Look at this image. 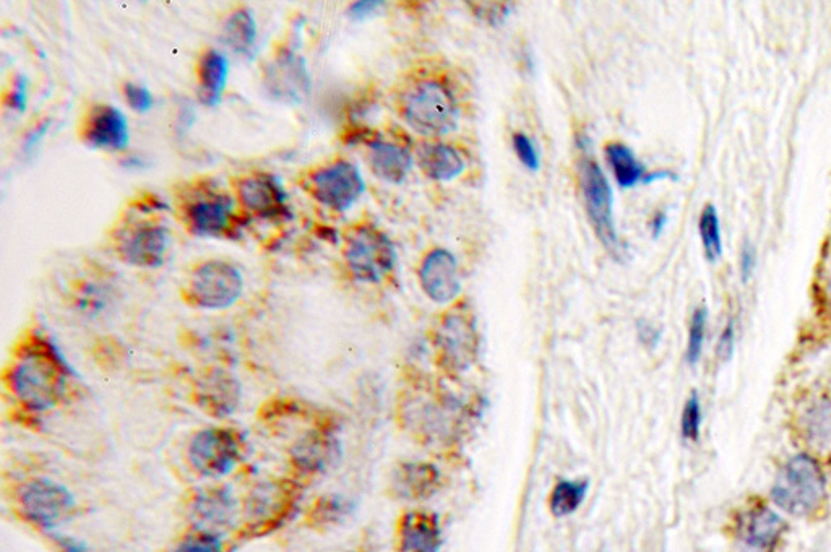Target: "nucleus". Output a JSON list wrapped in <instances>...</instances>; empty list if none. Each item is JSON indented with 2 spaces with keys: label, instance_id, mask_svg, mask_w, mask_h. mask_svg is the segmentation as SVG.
I'll list each match as a JSON object with an SVG mask.
<instances>
[{
  "label": "nucleus",
  "instance_id": "nucleus-30",
  "mask_svg": "<svg viewBox=\"0 0 831 552\" xmlns=\"http://www.w3.org/2000/svg\"><path fill=\"white\" fill-rule=\"evenodd\" d=\"M590 489V483L586 479L580 481H572V479H564L552 489L551 497H549V509L551 514L557 518L569 517L575 514L583 502H585L586 494Z\"/></svg>",
  "mask_w": 831,
  "mask_h": 552
},
{
  "label": "nucleus",
  "instance_id": "nucleus-32",
  "mask_svg": "<svg viewBox=\"0 0 831 552\" xmlns=\"http://www.w3.org/2000/svg\"><path fill=\"white\" fill-rule=\"evenodd\" d=\"M698 233H700L703 251H705L707 259L710 260L711 264H715L721 259L724 251L720 215H718L715 205L708 203L707 207L703 208V212L700 213V220H698Z\"/></svg>",
  "mask_w": 831,
  "mask_h": 552
},
{
  "label": "nucleus",
  "instance_id": "nucleus-29",
  "mask_svg": "<svg viewBox=\"0 0 831 552\" xmlns=\"http://www.w3.org/2000/svg\"><path fill=\"white\" fill-rule=\"evenodd\" d=\"M223 41L237 54L249 56L257 43V22L249 9L229 15L223 26Z\"/></svg>",
  "mask_w": 831,
  "mask_h": 552
},
{
  "label": "nucleus",
  "instance_id": "nucleus-13",
  "mask_svg": "<svg viewBox=\"0 0 831 552\" xmlns=\"http://www.w3.org/2000/svg\"><path fill=\"white\" fill-rule=\"evenodd\" d=\"M169 247L171 234L158 221H129L114 234V251L130 267L160 268L166 262Z\"/></svg>",
  "mask_w": 831,
  "mask_h": 552
},
{
  "label": "nucleus",
  "instance_id": "nucleus-11",
  "mask_svg": "<svg viewBox=\"0 0 831 552\" xmlns=\"http://www.w3.org/2000/svg\"><path fill=\"white\" fill-rule=\"evenodd\" d=\"M301 184L315 202L338 213L348 212L366 190L358 166L345 160L314 169Z\"/></svg>",
  "mask_w": 831,
  "mask_h": 552
},
{
  "label": "nucleus",
  "instance_id": "nucleus-33",
  "mask_svg": "<svg viewBox=\"0 0 831 552\" xmlns=\"http://www.w3.org/2000/svg\"><path fill=\"white\" fill-rule=\"evenodd\" d=\"M707 325V307H697L694 314H692V319H690L689 340H687V351H685V359H687L690 366H695L702 358L703 346H705V338H707Z\"/></svg>",
  "mask_w": 831,
  "mask_h": 552
},
{
  "label": "nucleus",
  "instance_id": "nucleus-21",
  "mask_svg": "<svg viewBox=\"0 0 831 552\" xmlns=\"http://www.w3.org/2000/svg\"><path fill=\"white\" fill-rule=\"evenodd\" d=\"M786 528V522L775 510L760 505L742 515L739 538L750 552H773L778 548Z\"/></svg>",
  "mask_w": 831,
  "mask_h": 552
},
{
  "label": "nucleus",
  "instance_id": "nucleus-24",
  "mask_svg": "<svg viewBox=\"0 0 831 552\" xmlns=\"http://www.w3.org/2000/svg\"><path fill=\"white\" fill-rule=\"evenodd\" d=\"M422 173L432 181L448 182L465 171V160L458 150L445 143H422L418 150Z\"/></svg>",
  "mask_w": 831,
  "mask_h": 552
},
{
  "label": "nucleus",
  "instance_id": "nucleus-18",
  "mask_svg": "<svg viewBox=\"0 0 831 552\" xmlns=\"http://www.w3.org/2000/svg\"><path fill=\"white\" fill-rule=\"evenodd\" d=\"M236 195L247 215L272 221L291 215L288 195L273 174L255 173L237 179Z\"/></svg>",
  "mask_w": 831,
  "mask_h": 552
},
{
  "label": "nucleus",
  "instance_id": "nucleus-8",
  "mask_svg": "<svg viewBox=\"0 0 831 552\" xmlns=\"http://www.w3.org/2000/svg\"><path fill=\"white\" fill-rule=\"evenodd\" d=\"M341 444L332 418L319 414L288 450L289 468L299 483L322 476L338 463Z\"/></svg>",
  "mask_w": 831,
  "mask_h": 552
},
{
  "label": "nucleus",
  "instance_id": "nucleus-9",
  "mask_svg": "<svg viewBox=\"0 0 831 552\" xmlns=\"http://www.w3.org/2000/svg\"><path fill=\"white\" fill-rule=\"evenodd\" d=\"M343 257L356 280L380 283L395 267L397 251L384 231L374 225H358L346 233Z\"/></svg>",
  "mask_w": 831,
  "mask_h": 552
},
{
  "label": "nucleus",
  "instance_id": "nucleus-14",
  "mask_svg": "<svg viewBox=\"0 0 831 552\" xmlns=\"http://www.w3.org/2000/svg\"><path fill=\"white\" fill-rule=\"evenodd\" d=\"M435 346L440 364L447 371L470 369L478 354V330L468 307L460 304L442 317L435 332Z\"/></svg>",
  "mask_w": 831,
  "mask_h": 552
},
{
  "label": "nucleus",
  "instance_id": "nucleus-42",
  "mask_svg": "<svg viewBox=\"0 0 831 552\" xmlns=\"http://www.w3.org/2000/svg\"><path fill=\"white\" fill-rule=\"evenodd\" d=\"M755 265H757V257H755V249L750 246L749 242H745L741 252V276L742 280L749 281L754 275Z\"/></svg>",
  "mask_w": 831,
  "mask_h": 552
},
{
  "label": "nucleus",
  "instance_id": "nucleus-37",
  "mask_svg": "<svg viewBox=\"0 0 831 552\" xmlns=\"http://www.w3.org/2000/svg\"><path fill=\"white\" fill-rule=\"evenodd\" d=\"M124 96L130 108L137 113H148L155 106V98L151 95V91L137 83H125Z\"/></svg>",
  "mask_w": 831,
  "mask_h": 552
},
{
  "label": "nucleus",
  "instance_id": "nucleus-35",
  "mask_svg": "<svg viewBox=\"0 0 831 552\" xmlns=\"http://www.w3.org/2000/svg\"><path fill=\"white\" fill-rule=\"evenodd\" d=\"M702 403L698 398L697 393H692L689 400L685 402L684 411H682L681 418V432L682 437L690 442H695L700 437L702 432Z\"/></svg>",
  "mask_w": 831,
  "mask_h": 552
},
{
  "label": "nucleus",
  "instance_id": "nucleus-15",
  "mask_svg": "<svg viewBox=\"0 0 831 552\" xmlns=\"http://www.w3.org/2000/svg\"><path fill=\"white\" fill-rule=\"evenodd\" d=\"M311 85L306 59L293 49H280L263 70V88L278 103L301 104Z\"/></svg>",
  "mask_w": 831,
  "mask_h": 552
},
{
  "label": "nucleus",
  "instance_id": "nucleus-38",
  "mask_svg": "<svg viewBox=\"0 0 831 552\" xmlns=\"http://www.w3.org/2000/svg\"><path fill=\"white\" fill-rule=\"evenodd\" d=\"M736 348V327H734V320H729L728 324L724 325L723 332H721L718 346H716V354L721 361H729L734 354Z\"/></svg>",
  "mask_w": 831,
  "mask_h": 552
},
{
  "label": "nucleus",
  "instance_id": "nucleus-26",
  "mask_svg": "<svg viewBox=\"0 0 831 552\" xmlns=\"http://www.w3.org/2000/svg\"><path fill=\"white\" fill-rule=\"evenodd\" d=\"M229 62L223 52L210 49L200 57L199 100L208 108H215L223 100L228 83Z\"/></svg>",
  "mask_w": 831,
  "mask_h": 552
},
{
  "label": "nucleus",
  "instance_id": "nucleus-40",
  "mask_svg": "<svg viewBox=\"0 0 831 552\" xmlns=\"http://www.w3.org/2000/svg\"><path fill=\"white\" fill-rule=\"evenodd\" d=\"M382 5H384V2H379V0H361V2H354L349 7V17H353L354 20H364V18L372 15L375 10H379Z\"/></svg>",
  "mask_w": 831,
  "mask_h": 552
},
{
  "label": "nucleus",
  "instance_id": "nucleus-20",
  "mask_svg": "<svg viewBox=\"0 0 831 552\" xmlns=\"http://www.w3.org/2000/svg\"><path fill=\"white\" fill-rule=\"evenodd\" d=\"M82 135L93 150H125L130 140L129 122L121 109L111 104H100L88 114Z\"/></svg>",
  "mask_w": 831,
  "mask_h": 552
},
{
  "label": "nucleus",
  "instance_id": "nucleus-39",
  "mask_svg": "<svg viewBox=\"0 0 831 552\" xmlns=\"http://www.w3.org/2000/svg\"><path fill=\"white\" fill-rule=\"evenodd\" d=\"M9 106L18 113H23L28 106V78L18 75L13 82L12 93L9 96Z\"/></svg>",
  "mask_w": 831,
  "mask_h": 552
},
{
  "label": "nucleus",
  "instance_id": "nucleus-27",
  "mask_svg": "<svg viewBox=\"0 0 831 552\" xmlns=\"http://www.w3.org/2000/svg\"><path fill=\"white\" fill-rule=\"evenodd\" d=\"M801 432L807 444L822 450L831 447V402L815 398L801 413Z\"/></svg>",
  "mask_w": 831,
  "mask_h": 552
},
{
  "label": "nucleus",
  "instance_id": "nucleus-22",
  "mask_svg": "<svg viewBox=\"0 0 831 552\" xmlns=\"http://www.w3.org/2000/svg\"><path fill=\"white\" fill-rule=\"evenodd\" d=\"M397 543L398 552H440L442 530L439 518L419 510L408 512L398 525Z\"/></svg>",
  "mask_w": 831,
  "mask_h": 552
},
{
  "label": "nucleus",
  "instance_id": "nucleus-7",
  "mask_svg": "<svg viewBox=\"0 0 831 552\" xmlns=\"http://www.w3.org/2000/svg\"><path fill=\"white\" fill-rule=\"evenodd\" d=\"M244 293V276L226 260H205L195 265L182 285V298L199 311H224Z\"/></svg>",
  "mask_w": 831,
  "mask_h": 552
},
{
  "label": "nucleus",
  "instance_id": "nucleus-19",
  "mask_svg": "<svg viewBox=\"0 0 831 552\" xmlns=\"http://www.w3.org/2000/svg\"><path fill=\"white\" fill-rule=\"evenodd\" d=\"M419 283L427 298L437 304H450L461 291L458 262L452 252L434 249L422 260Z\"/></svg>",
  "mask_w": 831,
  "mask_h": 552
},
{
  "label": "nucleus",
  "instance_id": "nucleus-44",
  "mask_svg": "<svg viewBox=\"0 0 831 552\" xmlns=\"http://www.w3.org/2000/svg\"><path fill=\"white\" fill-rule=\"evenodd\" d=\"M666 225H668V215L663 212L656 213V215L653 216V220H651L650 225L653 238L658 239L659 236H661V233H663L664 228H666Z\"/></svg>",
  "mask_w": 831,
  "mask_h": 552
},
{
  "label": "nucleus",
  "instance_id": "nucleus-28",
  "mask_svg": "<svg viewBox=\"0 0 831 552\" xmlns=\"http://www.w3.org/2000/svg\"><path fill=\"white\" fill-rule=\"evenodd\" d=\"M606 158L612 173L616 177L617 184L622 189H632L640 182L645 181L646 171L637 156L633 155L627 145L619 142H611L606 145Z\"/></svg>",
  "mask_w": 831,
  "mask_h": 552
},
{
  "label": "nucleus",
  "instance_id": "nucleus-10",
  "mask_svg": "<svg viewBox=\"0 0 831 552\" xmlns=\"http://www.w3.org/2000/svg\"><path fill=\"white\" fill-rule=\"evenodd\" d=\"M583 200L590 223L595 229L599 241L606 247V251L616 260H621L622 247L617 236L616 221H614V194L608 177L596 163L595 158L585 156L580 168Z\"/></svg>",
  "mask_w": 831,
  "mask_h": 552
},
{
  "label": "nucleus",
  "instance_id": "nucleus-36",
  "mask_svg": "<svg viewBox=\"0 0 831 552\" xmlns=\"http://www.w3.org/2000/svg\"><path fill=\"white\" fill-rule=\"evenodd\" d=\"M513 148H515L518 160L521 161V164L525 168L530 169V171H538L539 166H541V163H539L538 148H536L533 140L528 135L521 134V132L513 135Z\"/></svg>",
  "mask_w": 831,
  "mask_h": 552
},
{
  "label": "nucleus",
  "instance_id": "nucleus-4",
  "mask_svg": "<svg viewBox=\"0 0 831 552\" xmlns=\"http://www.w3.org/2000/svg\"><path fill=\"white\" fill-rule=\"evenodd\" d=\"M246 457V434L237 427H202L187 442V466L202 479L218 481L226 478Z\"/></svg>",
  "mask_w": 831,
  "mask_h": 552
},
{
  "label": "nucleus",
  "instance_id": "nucleus-17",
  "mask_svg": "<svg viewBox=\"0 0 831 552\" xmlns=\"http://www.w3.org/2000/svg\"><path fill=\"white\" fill-rule=\"evenodd\" d=\"M187 518L195 530L218 533L233 525L237 517L234 494L224 484H213L190 492L186 502Z\"/></svg>",
  "mask_w": 831,
  "mask_h": 552
},
{
  "label": "nucleus",
  "instance_id": "nucleus-41",
  "mask_svg": "<svg viewBox=\"0 0 831 552\" xmlns=\"http://www.w3.org/2000/svg\"><path fill=\"white\" fill-rule=\"evenodd\" d=\"M51 536L59 552H88L87 544L75 540L72 536L59 535L56 531L51 533Z\"/></svg>",
  "mask_w": 831,
  "mask_h": 552
},
{
  "label": "nucleus",
  "instance_id": "nucleus-6",
  "mask_svg": "<svg viewBox=\"0 0 831 552\" xmlns=\"http://www.w3.org/2000/svg\"><path fill=\"white\" fill-rule=\"evenodd\" d=\"M400 109L406 124L426 137H439L457 127V101L439 80L427 78L411 85L401 96Z\"/></svg>",
  "mask_w": 831,
  "mask_h": 552
},
{
  "label": "nucleus",
  "instance_id": "nucleus-16",
  "mask_svg": "<svg viewBox=\"0 0 831 552\" xmlns=\"http://www.w3.org/2000/svg\"><path fill=\"white\" fill-rule=\"evenodd\" d=\"M190 398L203 414L216 421H224L241 408L242 385L223 367H208L194 380Z\"/></svg>",
  "mask_w": 831,
  "mask_h": 552
},
{
  "label": "nucleus",
  "instance_id": "nucleus-5",
  "mask_svg": "<svg viewBox=\"0 0 831 552\" xmlns=\"http://www.w3.org/2000/svg\"><path fill=\"white\" fill-rule=\"evenodd\" d=\"M827 497V479L819 462L807 453L794 455L781 466L771 488L776 507L793 517H809Z\"/></svg>",
  "mask_w": 831,
  "mask_h": 552
},
{
  "label": "nucleus",
  "instance_id": "nucleus-34",
  "mask_svg": "<svg viewBox=\"0 0 831 552\" xmlns=\"http://www.w3.org/2000/svg\"><path fill=\"white\" fill-rule=\"evenodd\" d=\"M169 552H224V541L218 533L192 528Z\"/></svg>",
  "mask_w": 831,
  "mask_h": 552
},
{
  "label": "nucleus",
  "instance_id": "nucleus-2",
  "mask_svg": "<svg viewBox=\"0 0 831 552\" xmlns=\"http://www.w3.org/2000/svg\"><path fill=\"white\" fill-rule=\"evenodd\" d=\"M302 499V483L294 478L265 479L242 502V538H259L293 518Z\"/></svg>",
  "mask_w": 831,
  "mask_h": 552
},
{
  "label": "nucleus",
  "instance_id": "nucleus-43",
  "mask_svg": "<svg viewBox=\"0 0 831 552\" xmlns=\"http://www.w3.org/2000/svg\"><path fill=\"white\" fill-rule=\"evenodd\" d=\"M638 337H640V340H642L645 345L656 346L658 345L661 333H659L653 325L646 324V322H640V325H638Z\"/></svg>",
  "mask_w": 831,
  "mask_h": 552
},
{
  "label": "nucleus",
  "instance_id": "nucleus-25",
  "mask_svg": "<svg viewBox=\"0 0 831 552\" xmlns=\"http://www.w3.org/2000/svg\"><path fill=\"white\" fill-rule=\"evenodd\" d=\"M393 484L401 497L422 501L439 489L440 473L435 466L427 463H405L395 471Z\"/></svg>",
  "mask_w": 831,
  "mask_h": 552
},
{
  "label": "nucleus",
  "instance_id": "nucleus-23",
  "mask_svg": "<svg viewBox=\"0 0 831 552\" xmlns=\"http://www.w3.org/2000/svg\"><path fill=\"white\" fill-rule=\"evenodd\" d=\"M369 161L375 176L388 184H401L411 169V155L397 143L375 138L367 143Z\"/></svg>",
  "mask_w": 831,
  "mask_h": 552
},
{
  "label": "nucleus",
  "instance_id": "nucleus-31",
  "mask_svg": "<svg viewBox=\"0 0 831 552\" xmlns=\"http://www.w3.org/2000/svg\"><path fill=\"white\" fill-rule=\"evenodd\" d=\"M351 512V504L340 496H322L309 507L306 514L307 525L315 530L335 527L345 520Z\"/></svg>",
  "mask_w": 831,
  "mask_h": 552
},
{
  "label": "nucleus",
  "instance_id": "nucleus-3",
  "mask_svg": "<svg viewBox=\"0 0 831 552\" xmlns=\"http://www.w3.org/2000/svg\"><path fill=\"white\" fill-rule=\"evenodd\" d=\"M13 509L36 530L54 533L77 512L74 494L46 476H31L12 489Z\"/></svg>",
  "mask_w": 831,
  "mask_h": 552
},
{
  "label": "nucleus",
  "instance_id": "nucleus-1",
  "mask_svg": "<svg viewBox=\"0 0 831 552\" xmlns=\"http://www.w3.org/2000/svg\"><path fill=\"white\" fill-rule=\"evenodd\" d=\"M74 371L56 343L39 330L26 333L4 371V389L28 419L43 418L64 405Z\"/></svg>",
  "mask_w": 831,
  "mask_h": 552
},
{
  "label": "nucleus",
  "instance_id": "nucleus-12",
  "mask_svg": "<svg viewBox=\"0 0 831 552\" xmlns=\"http://www.w3.org/2000/svg\"><path fill=\"white\" fill-rule=\"evenodd\" d=\"M187 229L199 238H237L241 234V218L234 213L231 197L213 190H197L182 205Z\"/></svg>",
  "mask_w": 831,
  "mask_h": 552
}]
</instances>
